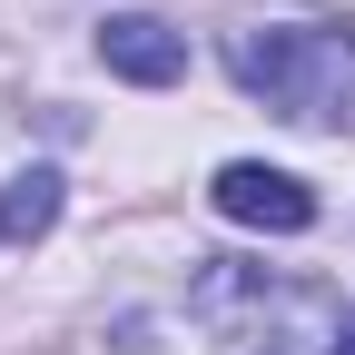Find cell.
Segmentation results:
<instances>
[{
    "label": "cell",
    "instance_id": "1",
    "mask_svg": "<svg viewBox=\"0 0 355 355\" xmlns=\"http://www.w3.org/2000/svg\"><path fill=\"white\" fill-rule=\"evenodd\" d=\"M227 69L247 99H266L296 128H345L355 119V30L345 20H257L227 30Z\"/></svg>",
    "mask_w": 355,
    "mask_h": 355
},
{
    "label": "cell",
    "instance_id": "2",
    "mask_svg": "<svg viewBox=\"0 0 355 355\" xmlns=\"http://www.w3.org/2000/svg\"><path fill=\"white\" fill-rule=\"evenodd\" d=\"M217 217H237V227H266V237H296V227H316V188L286 168H266V158H227L217 168Z\"/></svg>",
    "mask_w": 355,
    "mask_h": 355
},
{
    "label": "cell",
    "instance_id": "3",
    "mask_svg": "<svg viewBox=\"0 0 355 355\" xmlns=\"http://www.w3.org/2000/svg\"><path fill=\"white\" fill-rule=\"evenodd\" d=\"M99 60L128 79V89H168V79H188V30H168L148 10H119L99 30Z\"/></svg>",
    "mask_w": 355,
    "mask_h": 355
},
{
    "label": "cell",
    "instance_id": "4",
    "mask_svg": "<svg viewBox=\"0 0 355 355\" xmlns=\"http://www.w3.org/2000/svg\"><path fill=\"white\" fill-rule=\"evenodd\" d=\"M60 168H20L10 188H0V247H30V237H50L60 227Z\"/></svg>",
    "mask_w": 355,
    "mask_h": 355
},
{
    "label": "cell",
    "instance_id": "5",
    "mask_svg": "<svg viewBox=\"0 0 355 355\" xmlns=\"http://www.w3.org/2000/svg\"><path fill=\"white\" fill-rule=\"evenodd\" d=\"M336 355H355V316H345V326H336Z\"/></svg>",
    "mask_w": 355,
    "mask_h": 355
},
{
    "label": "cell",
    "instance_id": "6",
    "mask_svg": "<svg viewBox=\"0 0 355 355\" xmlns=\"http://www.w3.org/2000/svg\"><path fill=\"white\" fill-rule=\"evenodd\" d=\"M266 355H296V345H266Z\"/></svg>",
    "mask_w": 355,
    "mask_h": 355
}]
</instances>
